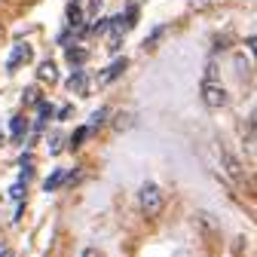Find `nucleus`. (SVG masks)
<instances>
[{
  "label": "nucleus",
  "instance_id": "f257e3e1",
  "mask_svg": "<svg viewBox=\"0 0 257 257\" xmlns=\"http://www.w3.org/2000/svg\"><path fill=\"white\" fill-rule=\"evenodd\" d=\"M202 101L208 107H223V101H227V92H223V86L217 83V64L211 61L205 68V83H202Z\"/></svg>",
  "mask_w": 257,
  "mask_h": 257
},
{
  "label": "nucleus",
  "instance_id": "f03ea898",
  "mask_svg": "<svg viewBox=\"0 0 257 257\" xmlns=\"http://www.w3.org/2000/svg\"><path fill=\"white\" fill-rule=\"evenodd\" d=\"M138 208H141L144 214H156L159 208H163V193H159L156 184L147 181V184L138 190Z\"/></svg>",
  "mask_w": 257,
  "mask_h": 257
},
{
  "label": "nucleus",
  "instance_id": "7ed1b4c3",
  "mask_svg": "<svg viewBox=\"0 0 257 257\" xmlns=\"http://www.w3.org/2000/svg\"><path fill=\"white\" fill-rule=\"evenodd\" d=\"M220 163H223V169H227V175L236 181V184H245L248 178H245V169H242V163H239V159L233 156V153H227V150H223V156H220Z\"/></svg>",
  "mask_w": 257,
  "mask_h": 257
},
{
  "label": "nucleus",
  "instance_id": "20e7f679",
  "mask_svg": "<svg viewBox=\"0 0 257 257\" xmlns=\"http://www.w3.org/2000/svg\"><path fill=\"white\" fill-rule=\"evenodd\" d=\"M125 64H128L125 58H116V61L110 64V68H104V71L98 74V83H110V80H116V77H119V74L125 71Z\"/></svg>",
  "mask_w": 257,
  "mask_h": 257
},
{
  "label": "nucleus",
  "instance_id": "39448f33",
  "mask_svg": "<svg viewBox=\"0 0 257 257\" xmlns=\"http://www.w3.org/2000/svg\"><path fill=\"white\" fill-rule=\"evenodd\" d=\"M28 58H31V46H28V43H19V46L13 49V55H10V71H16L19 64H25Z\"/></svg>",
  "mask_w": 257,
  "mask_h": 257
},
{
  "label": "nucleus",
  "instance_id": "423d86ee",
  "mask_svg": "<svg viewBox=\"0 0 257 257\" xmlns=\"http://www.w3.org/2000/svg\"><path fill=\"white\" fill-rule=\"evenodd\" d=\"M37 77H40L43 83H55V80H58V71H55V64H52V61H43L40 68H37Z\"/></svg>",
  "mask_w": 257,
  "mask_h": 257
},
{
  "label": "nucleus",
  "instance_id": "0eeeda50",
  "mask_svg": "<svg viewBox=\"0 0 257 257\" xmlns=\"http://www.w3.org/2000/svg\"><path fill=\"white\" fill-rule=\"evenodd\" d=\"M64 178H68V172H52V175L46 178V184H43V187L52 193V190H58V187H61V181H64Z\"/></svg>",
  "mask_w": 257,
  "mask_h": 257
},
{
  "label": "nucleus",
  "instance_id": "6e6552de",
  "mask_svg": "<svg viewBox=\"0 0 257 257\" xmlns=\"http://www.w3.org/2000/svg\"><path fill=\"white\" fill-rule=\"evenodd\" d=\"M86 135H89V125H80V128H77V132L71 135V147H80V144L86 141Z\"/></svg>",
  "mask_w": 257,
  "mask_h": 257
},
{
  "label": "nucleus",
  "instance_id": "1a4fd4ad",
  "mask_svg": "<svg viewBox=\"0 0 257 257\" xmlns=\"http://www.w3.org/2000/svg\"><path fill=\"white\" fill-rule=\"evenodd\" d=\"M83 83H86V74H83V71H77V74L68 80V89H74V92H77V89H83Z\"/></svg>",
  "mask_w": 257,
  "mask_h": 257
},
{
  "label": "nucleus",
  "instance_id": "9d476101",
  "mask_svg": "<svg viewBox=\"0 0 257 257\" xmlns=\"http://www.w3.org/2000/svg\"><path fill=\"white\" fill-rule=\"evenodd\" d=\"M10 128H13V138H22V132H25V119H22V116H16V119L10 122Z\"/></svg>",
  "mask_w": 257,
  "mask_h": 257
},
{
  "label": "nucleus",
  "instance_id": "9b49d317",
  "mask_svg": "<svg viewBox=\"0 0 257 257\" xmlns=\"http://www.w3.org/2000/svg\"><path fill=\"white\" fill-rule=\"evenodd\" d=\"M104 119H107V107H98V110L92 113V125H98V122H104Z\"/></svg>",
  "mask_w": 257,
  "mask_h": 257
},
{
  "label": "nucleus",
  "instance_id": "f8f14e48",
  "mask_svg": "<svg viewBox=\"0 0 257 257\" xmlns=\"http://www.w3.org/2000/svg\"><path fill=\"white\" fill-rule=\"evenodd\" d=\"M68 55H71V64H83V58H86V52H83V49H71Z\"/></svg>",
  "mask_w": 257,
  "mask_h": 257
},
{
  "label": "nucleus",
  "instance_id": "ddd939ff",
  "mask_svg": "<svg viewBox=\"0 0 257 257\" xmlns=\"http://www.w3.org/2000/svg\"><path fill=\"white\" fill-rule=\"evenodd\" d=\"M49 150H52V153H55V150H61V138H58V135H52V138H49Z\"/></svg>",
  "mask_w": 257,
  "mask_h": 257
},
{
  "label": "nucleus",
  "instance_id": "4468645a",
  "mask_svg": "<svg viewBox=\"0 0 257 257\" xmlns=\"http://www.w3.org/2000/svg\"><path fill=\"white\" fill-rule=\"evenodd\" d=\"M245 43H248V49H251V52H254V58H257V37H248Z\"/></svg>",
  "mask_w": 257,
  "mask_h": 257
},
{
  "label": "nucleus",
  "instance_id": "2eb2a0df",
  "mask_svg": "<svg viewBox=\"0 0 257 257\" xmlns=\"http://www.w3.org/2000/svg\"><path fill=\"white\" fill-rule=\"evenodd\" d=\"M251 128L257 132V110H254V116H251Z\"/></svg>",
  "mask_w": 257,
  "mask_h": 257
}]
</instances>
